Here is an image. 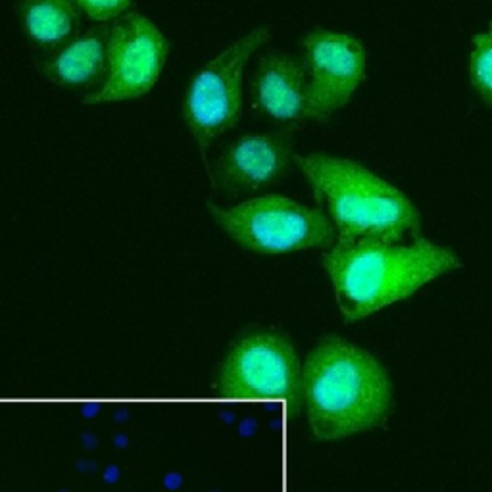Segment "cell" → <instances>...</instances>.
Listing matches in <instances>:
<instances>
[{"mask_svg":"<svg viewBox=\"0 0 492 492\" xmlns=\"http://www.w3.org/2000/svg\"><path fill=\"white\" fill-rule=\"evenodd\" d=\"M300 406L318 440H340L382 425L392 408L386 369L342 336H325L300 371Z\"/></svg>","mask_w":492,"mask_h":492,"instance_id":"7a4b0ae2","label":"cell"},{"mask_svg":"<svg viewBox=\"0 0 492 492\" xmlns=\"http://www.w3.org/2000/svg\"><path fill=\"white\" fill-rule=\"evenodd\" d=\"M214 222L240 248L256 254H290L329 250L336 231L321 208L300 204L283 194H262L233 206L206 202Z\"/></svg>","mask_w":492,"mask_h":492,"instance_id":"277c9868","label":"cell"},{"mask_svg":"<svg viewBox=\"0 0 492 492\" xmlns=\"http://www.w3.org/2000/svg\"><path fill=\"white\" fill-rule=\"evenodd\" d=\"M170 46V38L150 18L135 10L120 16L110 24L106 79L86 92L83 104H114L148 94L166 68Z\"/></svg>","mask_w":492,"mask_h":492,"instance_id":"52a82bcc","label":"cell"},{"mask_svg":"<svg viewBox=\"0 0 492 492\" xmlns=\"http://www.w3.org/2000/svg\"><path fill=\"white\" fill-rule=\"evenodd\" d=\"M294 144L296 131L284 127L238 135L208 162L210 183L225 196L260 192L296 168Z\"/></svg>","mask_w":492,"mask_h":492,"instance_id":"9c48e42d","label":"cell"},{"mask_svg":"<svg viewBox=\"0 0 492 492\" xmlns=\"http://www.w3.org/2000/svg\"><path fill=\"white\" fill-rule=\"evenodd\" d=\"M306 70L308 122L327 123L368 79V48L358 37L314 27L300 38Z\"/></svg>","mask_w":492,"mask_h":492,"instance_id":"ba28073f","label":"cell"},{"mask_svg":"<svg viewBox=\"0 0 492 492\" xmlns=\"http://www.w3.org/2000/svg\"><path fill=\"white\" fill-rule=\"evenodd\" d=\"M468 72L473 92L492 108V22L471 37Z\"/></svg>","mask_w":492,"mask_h":492,"instance_id":"4fadbf2b","label":"cell"},{"mask_svg":"<svg viewBox=\"0 0 492 492\" xmlns=\"http://www.w3.org/2000/svg\"><path fill=\"white\" fill-rule=\"evenodd\" d=\"M16 16L25 37L42 52L75 37L83 20L75 0H16Z\"/></svg>","mask_w":492,"mask_h":492,"instance_id":"7c38bea8","label":"cell"},{"mask_svg":"<svg viewBox=\"0 0 492 492\" xmlns=\"http://www.w3.org/2000/svg\"><path fill=\"white\" fill-rule=\"evenodd\" d=\"M294 164L334 225L336 242H400L421 231L412 198L368 166L329 152L294 154Z\"/></svg>","mask_w":492,"mask_h":492,"instance_id":"3957f363","label":"cell"},{"mask_svg":"<svg viewBox=\"0 0 492 492\" xmlns=\"http://www.w3.org/2000/svg\"><path fill=\"white\" fill-rule=\"evenodd\" d=\"M306 88L300 56L277 48L264 50L250 77L252 110L279 127L298 131L308 122Z\"/></svg>","mask_w":492,"mask_h":492,"instance_id":"30bf717a","label":"cell"},{"mask_svg":"<svg viewBox=\"0 0 492 492\" xmlns=\"http://www.w3.org/2000/svg\"><path fill=\"white\" fill-rule=\"evenodd\" d=\"M321 266L342 318L360 321L460 270L462 258L450 246L418 234L400 242H334L323 252Z\"/></svg>","mask_w":492,"mask_h":492,"instance_id":"6da1fadb","label":"cell"},{"mask_svg":"<svg viewBox=\"0 0 492 492\" xmlns=\"http://www.w3.org/2000/svg\"><path fill=\"white\" fill-rule=\"evenodd\" d=\"M108 37L110 24L79 31L58 48L42 52L35 60L37 72L60 88L92 92L108 74Z\"/></svg>","mask_w":492,"mask_h":492,"instance_id":"8fae6325","label":"cell"},{"mask_svg":"<svg viewBox=\"0 0 492 492\" xmlns=\"http://www.w3.org/2000/svg\"><path fill=\"white\" fill-rule=\"evenodd\" d=\"M75 4L88 20L96 24H112L131 10L133 0H75Z\"/></svg>","mask_w":492,"mask_h":492,"instance_id":"5bb4252c","label":"cell"},{"mask_svg":"<svg viewBox=\"0 0 492 492\" xmlns=\"http://www.w3.org/2000/svg\"><path fill=\"white\" fill-rule=\"evenodd\" d=\"M271 38L270 27H254L206 62L184 88L181 116L196 142L204 166L210 146L234 129L244 108V70Z\"/></svg>","mask_w":492,"mask_h":492,"instance_id":"5b68a950","label":"cell"},{"mask_svg":"<svg viewBox=\"0 0 492 492\" xmlns=\"http://www.w3.org/2000/svg\"><path fill=\"white\" fill-rule=\"evenodd\" d=\"M300 364L290 340L273 331L240 338L218 373V396L234 402L284 400L300 406Z\"/></svg>","mask_w":492,"mask_h":492,"instance_id":"8992f818","label":"cell"}]
</instances>
